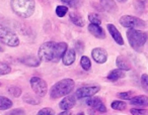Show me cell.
<instances>
[{
  "mask_svg": "<svg viewBox=\"0 0 148 115\" xmlns=\"http://www.w3.org/2000/svg\"><path fill=\"white\" fill-rule=\"evenodd\" d=\"M21 63H23L25 65L29 67H39L41 61L39 60V57H23L21 60Z\"/></svg>",
  "mask_w": 148,
  "mask_h": 115,
  "instance_id": "obj_20",
  "label": "cell"
},
{
  "mask_svg": "<svg viewBox=\"0 0 148 115\" xmlns=\"http://www.w3.org/2000/svg\"><path fill=\"white\" fill-rule=\"evenodd\" d=\"M88 31L95 37L97 39H106V32L103 30V28L99 24H95V23H90L88 25Z\"/></svg>",
  "mask_w": 148,
  "mask_h": 115,
  "instance_id": "obj_14",
  "label": "cell"
},
{
  "mask_svg": "<svg viewBox=\"0 0 148 115\" xmlns=\"http://www.w3.org/2000/svg\"><path fill=\"white\" fill-rule=\"evenodd\" d=\"M11 72V67L6 63H0V76L2 75L10 74Z\"/></svg>",
  "mask_w": 148,
  "mask_h": 115,
  "instance_id": "obj_27",
  "label": "cell"
},
{
  "mask_svg": "<svg viewBox=\"0 0 148 115\" xmlns=\"http://www.w3.org/2000/svg\"><path fill=\"white\" fill-rule=\"evenodd\" d=\"M99 3H101V7L108 12H116L118 9L115 0H99Z\"/></svg>",
  "mask_w": 148,
  "mask_h": 115,
  "instance_id": "obj_17",
  "label": "cell"
},
{
  "mask_svg": "<svg viewBox=\"0 0 148 115\" xmlns=\"http://www.w3.org/2000/svg\"><path fill=\"white\" fill-rule=\"evenodd\" d=\"M29 84H31L32 89L38 97L41 98V97L46 96L48 92V85L46 81H44L40 77H33L29 80Z\"/></svg>",
  "mask_w": 148,
  "mask_h": 115,
  "instance_id": "obj_7",
  "label": "cell"
},
{
  "mask_svg": "<svg viewBox=\"0 0 148 115\" xmlns=\"http://www.w3.org/2000/svg\"><path fill=\"white\" fill-rule=\"evenodd\" d=\"M130 113L132 115H145L148 114V110L146 109H139V108H132L130 110Z\"/></svg>",
  "mask_w": 148,
  "mask_h": 115,
  "instance_id": "obj_32",
  "label": "cell"
},
{
  "mask_svg": "<svg viewBox=\"0 0 148 115\" xmlns=\"http://www.w3.org/2000/svg\"><path fill=\"white\" fill-rule=\"evenodd\" d=\"M76 96L74 95H66L64 96V98L61 100V102L59 103V107L62 110H70L72 109L75 104H76Z\"/></svg>",
  "mask_w": 148,
  "mask_h": 115,
  "instance_id": "obj_11",
  "label": "cell"
},
{
  "mask_svg": "<svg viewBox=\"0 0 148 115\" xmlns=\"http://www.w3.org/2000/svg\"><path fill=\"white\" fill-rule=\"evenodd\" d=\"M117 1H119V2H121V3H124V2H126L127 0H117Z\"/></svg>",
  "mask_w": 148,
  "mask_h": 115,
  "instance_id": "obj_37",
  "label": "cell"
},
{
  "mask_svg": "<svg viewBox=\"0 0 148 115\" xmlns=\"http://www.w3.org/2000/svg\"><path fill=\"white\" fill-rule=\"evenodd\" d=\"M62 3L66 5V6L72 7V8H77L80 5V0H59Z\"/></svg>",
  "mask_w": 148,
  "mask_h": 115,
  "instance_id": "obj_26",
  "label": "cell"
},
{
  "mask_svg": "<svg viewBox=\"0 0 148 115\" xmlns=\"http://www.w3.org/2000/svg\"><path fill=\"white\" fill-rule=\"evenodd\" d=\"M91 57L97 64H105L108 61V51L101 47H95L91 51Z\"/></svg>",
  "mask_w": 148,
  "mask_h": 115,
  "instance_id": "obj_10",
  "label": "cell"
},
{
  "mask_svg": "<svg viewBox=\"0 0 148 115\" xmlns=\"http://www.w3.org/2000/svg\"><path fill=\"white\" fill-rule=\"evenodd\" d=\"M111 107L114 109V110L123 111V110H125V109H126V107H127V104H126L124 101L116 100V101H113V102H112Z\"/></svg>",
  "mask_w": 148,
  "mask_h": 115,
  "instance_id": "obj_22",
  "label": "cell"
},
{
  "mask_svg": "<svg viewBox=\"0 0 148 115\" xmlns=\"http://www.w3.org/2000/svg\"><path fill=\"white\" fill-rule=\"evenodd\" d=\"M117 96L120 99H123V100H130V99L133 98V93L132 92H121L118 93Z\"/></svg>",
  "mask_w": 148,
  "mask_h": 115,
  "instance_id": "obj_31",
  "label": "cell"
},
{
  "mask_svg": "<svg viewBox=\"0 0 148 115\" xmlns=\"http://www.w3.org/2000/svg\"><path fill=\"white\" fill-rule=\"evenodd\" d=\"M10 6L12 11L19 17L29 18L35 12V0H11Z\"/></svg>",
  "mask_w": 148,
  "mask_h": 115,
  "instance_id": "obj_2",
  "label": "cell"
},
{
  "mask_svg": "<svg viewBox=\"0 0 148 115\" xmlns=\"http://www.w3.org/2000/svg\"><path fill=\"white\" fill-rule=\"evenodd\" d=\"M101 88L99 86H84L77 89L75 92V96L77 99H84L88 97L95 96L97 93L99 92Z\"/></svg>",
  "mask_w": 148,
  "mask_h": 115,
  "instance_id": "obj_8",
  "label": "cell"
},
{
  "mask_svg": "<svg viewBox=\"0 0 148 115\" xmlns=\"http://www.w3.org/2000/svg\"><path fill=\"white\" fill-rule=\"evenodd\" d=\"M120 24L127 28H144L146 27V22L141 18L132 15H123L120 18Z\"/></svg>",
  "mask_w": 148,
  "mask_h": 115,
  "instance_id": "obj_6",
  "label": "cell"
},
{
  "mask_svg": "<svg viewBox=\"0 0 148 115\" xmlns=\"http://www.w3.org/2000/svg\"><path fill=\"white\" fill-rule=\"evenodd\" d=\"M76 60V51L74 49H67L62 57V62L64 66H71Z\"/></svg>",
  "mask_w": 148,
  "mask_h": 115,
  "instance_id": "obj_12",
  "label": "cell"
},
{
  "mask_svg": "<svg viewBox=\"0 0 148 115\" xmlns=\"http://www.w3.org/2000/svg\"><path fill=\"white\" fill-rule=\"evenodd\" d=\"M7 91H8V93L11 95V96L15 97V98L19 97L21 95V93H23L21 89L19 88V87H16V86H10L8 89H7Z\"/></svg>",
  "mask_w": 148,
  "mask_h": 115,
  "instance_id": "obj_25",
  "label": "cell"
},
{
  "mask_svg": "<svg viewBox=\"0 0 148 115\" xmlns=\"http://www.w3.org/2000/svg\"><path fill=\"white\" fill-rule=\"evenodd\" d=\"M126 71L122 70V69H115V70H112L111 72L109 73L107 79L111 82H116V81L120 80V79L124 78L126 76Z\"/></svg>",
  "mask_w": 148,
  "mask_h": 115,
  "instance_id": "obj_16",
  "label": "cell"
},
{
  "mask_svg": "<svg viewBox=\"0 0 148 115\" xmlns=\"http://www.w3.org/2000/svg\"><path fill=\"white\" fill-rule=\"evenodd\" d=\"M59 114L60 115H69V114H71V113H70L69 110H63L61 113H59Z\"/></svg>",
  "mask_w": 148,
  "mask_h": 115,
  "instance_id": "obj_36",
  "label": "cell"
},
{
  "mask_svg": "<svg viewBox=\"0 0 148 115\" xmlns=\"http://www.w3.org/2000/svg\"><path fill=\"white\" fill-rule=\"evenodd\" d=\"M68 49L66 43L47 41L40 47L38 51V57L43 63H58Z\"/></svg>",
  "mask_w": 148,
  "mask_h": 115,
  "instance_id": "obj_1",
  "label": "cell"
},
{
  "mask_svg": "<svg viewBox=\"0 0 148 115\" xmlns=\"http://www.w3.org/2000/svg\"><path fill=\"white\" fill-rule=\"evenodd\" d=\"M55 12L58 17H64L68 12V7L66 5H58L55 9Z\"/></svg>",
  "mask_w": 148,
  "mask_h": 115,
  "instance_id": "obj_24",
  "label": "cell"
},
{
  "mask_svg": "<svg viewBox=\"0 0 148 115\" xmlns=\"http://www.w3.org/2000/svg\"><path fill=\"white\" fill-rule=\"evenodd\" d=\"M141 86L145 92L148 93V75L143 74L141 76Z\"/></svg>",
  "mask_w": 148,
  "mask_h": 115,
  "instance_id": "obj_30",
  "label": "cell"
},
{
  "mask_svg": "<svg viewBox=\"0 0 148 115\" xmlns=\"http://www.w3.org/2000/svg\"><path fill=\"white\" fill-rule=\"evenodd\" d=\"M126 35H127L129 45H131V47L134 51H138V53L143 51V47L148 39L147 33L144 31L138 30L137 28H129Z\"/></svg>",
  "mask_w": 148,
  "mask_h": 115,
  "instance_id": "obj_4",
  "label": "cell"
},
{
  "mask_svg": "<svg viewBox=\"0 0 148 115\" xmlns=\"http://www.w3.org/2000/svg\"><path fill=\"white\" fill-rule=\"evenodd\" d=\"M116 65L119 69H122L124 71H130L131 70V65H130L129 61L123 57V55H119L116 60Z\"/></svg>",
  "mask_w": 148,
  "mask_h": 115,
  "instance_id": "obj_19",
  "label": "cell"
},
{
  "mask_svg": "<svg viewBox=\"0 0 148 115\" xmlns=\"http://www.w3.org/2000/svg\"><path fill=\"white\" fill-rule=\"evenodd\" d=\"M23 100L25 102H27V104H32V105H37L40 103V99H37L36 97L32 96L29 94H27L25 97H23Z\"/></svg>",
  "mask_w": 148,
  "mask_h": 115,
  "instance_id": "obj_29",
  "label": "cell"
},
{
  "mask_svg": "<svg viewBox=\"0 0 148 115\" xmlns=\"http://www.w3.org/2000/svg\"><path fill=\"white\" fill-rule=\"evenodd\" d=\"M107 27H108V30H109L110 34H111L112 37L114 39V41H115L116 43H118V45H124L123 37H122L121 32H120V31L118 30L117 27H116L114 24H112V23H109V24L107 25Z\"/></svg>",
  "mask_w": 148,
  "mask_h": 115,
  "instance_id": "obj_13",
  "label": "cell"
},
{
  "mask_svg": "<svg viewBox=\"0 0 148 115\" xmlns=\"http://www.w3.org/2000/svg\"><path fill=\"white\" fill-rule=\"evenodd\" d=\"M135 6H136V10H137V11H139V12L143 11V9H144L143 1H141V0H136V1H135Z\"/></svg>",
  "mask_w": 148,
  "mask_h": 115,
  "instance_id": "obj_34",
  "label": "cell"
},
{
  "mask_svg": "<svg viewBox=\"0 0 148 115\" xmlns=\"http://www.w3.org/2000/svg\"><path fill=\"white\" fill-rule=\"evenodd\" d=\"M13 105L12 101L4 96H0V110H7Z\"/></svg>",
  "mask_w": 148,
  "mask_h": 115,
  "instance_id": "obj_21",
  "label": "cell"
},
{
  "mask_svg": "<svg viewBox=\"0 0 148 115\" xmlns=\"http://www.w3.org/2000/svg\"><path fill=\"white\" fill-rule=\"evenodd\" d=\"M130 104L137 107H148V96L139 95L130 99Z\"/></svg>",
  "mask_w": 148,
  "mask_h": 115,
  "instance_id": "obj_15",
  "label": "cell"
},
{
  "mask_svg": "<svg viewBox=\"0 0 148 115\" xmlns=\"http://www.w3.org/2000/svg\"><path fill=\"white\" fill-rule=\"evenodd\" d=\"M74 88H75L74 80H72L70 78H65L63 80H60L59 82H57L52 86L49 92L50 97L52 99L62 98V97L66 96V95H69L73 91Z\"/></svg>",
  "mask_w": 148,
  "mask_h": 115,
  "instance_id": "obj_3",
  "label": "cell"
},
{
  "mask_svg": "<svg viewBox=\"0 0 148 115\" xmlns=\"http://www.w3.org/2000/svg\"><path fill=\"white\" fill-rule=\"evenodd\" d=\"M7 114H9V115H23L25 114V110H23V109H21V108L13 109V110L9 111Z\"/></svg>",
  "mask_w": 148,
  "mask_h": 115,
  "instance_id": "obj_35",
  "label": "cell"
},
{
  "mask_svg": "<svg viewBox=\"0 0 148 115\" xmlns=\"http://www.w3.org/2000/svg\"><path fill=\"white\" fill-rule=\"evenodd\" d=\"M88 20L90 23H95V24H99L101 23V19L99 14L97 13H89L88 14Z\"/></svg>",
  "mask_w": 148,
  "mask_h": 115,
  "instance_id": "obj_28",
  "label": "cell"
},
{
  "mask_svg": "<svg viewBox=\"0 0 148 115\" xmlns=\"http://www.w3.org/2000/svg\"><path fill=\"white\" fill-rule=\"evenodd\" d=\"M0 41L8 47H18L19 39L17 34L7 27H0Z\"/></svg>",
  "mask_w": 148,
  "mask_h": 115,
  "instance_id": "obj_5",
  "label": "cell"
},
{
  "mask_svg": "<svg viewBox=\"0 0 148 115\" xmlns=\"http://www.w3.org/2000/svg\"><path fill=\"white\" fill-rule=\"evenodd\" d=\"M69 17H70V20L76 25V26H80V27L84 26L85 21H84V19H83V17L81 16L78 12H76V11H71V12L69 13Z\"/></svg>",
  "mask_w": 148,
  "mask_h": 115,
  "instance_id": "obj_18",
  "label": "cell"
},
{
  "mask_svg": "<svg viewBox=\"0 0 148 115\" xmlns=\"http://www.w3.org/2000/svg\"><path fill=\"white\" fill-rule=\"evenodd\" d=\"M38 115H54L56 114V112L52 108H43L41 110H39V112L37 113Z\"/></svg>",
  "mask_w": 148,
  "mask_h": 115,
  "instance_id": "obj_33",
  "label": "cell"
},
{
  "mask_svg": "<svg viewBox=\"0 0 148 115\" xmlns=\"http://www.w3.org/2000/svg\"><path fill=\"white\" fill-rule=\"evenodd\" d=\"M80 66L84 71H88L91 68L90 59L88 57H86V55H82L80 59Z\"/></svg>",
  "mask_w": 148,
  "mask_h": 115,
  "instance_id": "obj_23",
  "label": "cell"
},
{
  "mask_svg": "<svg viewBox=\"0 0 148 115\" xmlns=\"http://www.w3.org/2000/svg\"><path fill=\"white\" fill-rule=\"evenodd\" d=\"M86 104L88 105L89 107L93 108L95 110L99 111V112H101V113H105L107 112V107H106L105 103L103 102L101 98L99 97H88L86 99Z\"/></svg>",
  "mask_w": 148,
  "mask_h": 115,
  "instance_id": "obj_9",
  "label": "cell"
},
{
  "mask_svg": "<svg viewBox=\"0 0 148 115\" xmlns=\"http://www.w3.org/2000/svg\"><path fill=\"white\" fill-rule=\"evenodd\" d=\"M4 51V49H3L2 47H1V45H0V51Z\"/></svg>",
  "mask_w": 148,
  "mask_h": 115,
  "instance_id": "obj_38",
  "label": "cell"
},
{
  "mask_svg": "<svg viewBox=\"0 0 148 115\" xmlns=\"http://www.w3.org/2000/svg\"><path fill=\"white\" fill-rule=\"evenodd\" d=\"M0 86H1V83H0Z\"/></svg>",
  "mask_w": 148,
  "mask_h": 115,
  "instance_id": "obj_39",
  "label": "cell"
}]
</instances>
